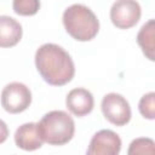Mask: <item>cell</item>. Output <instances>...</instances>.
<instances>
[{
	"instance_id": "cell-8",
	"label": "cell",
	"mask_w": 155,
	"mask_h": 155,
	"mask_svg": "<svg viewBox=\"0 0 155 155\" xmlns=\"http://www.w3.org/2000/svg\"><path fill=\"white\" fill-rule=\"evenodd\" d=\"M65 104L71 114H74L78 117H81L92 111L94 105V99L88 90L78 87L71 90L67 94Z\"/></svg>"
},
{
	"instance_id": "cell-7",
	"label": "cell",
	"mask_w": 155,
	"mask_h": 155,
	"mask_svg": "<svg viewBox=\"0 0 155 155\" xmlns=\"http://www.w3.org/2000/svg\"><path fill=\"white\" fill-rule=\"evenodd\" d=\"M121 150V139L111 130H101L93 134L87 154L88 155H117Z\"/></svg>"
},
{
	"instance_id": "cell-15",
	"label": "cell",
	"mask_w": 155,
	"mask_h": 155,
	"mask_svg": "<svg viewBox=\"0 0 155 155\" xmlns=\"http://www.w3.org/2000/svg\"><path fill=\"white\" fill-rule=\"evenodd\" d=\"M7 137H8V127L2 120H0V144L4 143L7 139Z\"/></svg>"
},
{
	"instance_id": "cell-9",
	"label": "cell",
	"mask_w": 155,
	"mask_h": 155,
	"mask_svg": "<svg viewBox=\"0 0 155 155\" xmlns=\"http://www.w3.org/2000/svg\"><path fill=\"white\" fill-rule=\"evenodd\" d=\"M15 143L18 148L33 151L36 149H40L42 147V138L38 128V124L28 122L19 126L15 133Z\"/></svg>"
},
{
	"instance_id": "cell-13",
	"label": "cell",
	"mask_w": 155,
	"mask_h": 155,
	"mask_svg": "<svg viewBox=\"0 0 155 155\" xmlns=\"http://www.w3.org/2000/svg\"><path fill=\"white\" fill-rule=\"evenodd\" d=\"M154 140L150 138H137L132 140L128 148V155H136V154H154Z\"/></svg>"
},
{
	"instance_id": "cell-5",
	"label": "cell",
	"mask_w": 155,
	"mask_h": 155,
	"mask_svg": "<svg viewBox=\"0 0 155 155\" xmlns=\"http://www.w3.org/2000/svg\"><path fill=\"white\" fill-rule=\"evenodd\" d=\"M104 117L115 126H125L131 120V108L126 98L119 93H108L102 99Z\"/></svg>"
},
{
	"instance_id": "cell-10",
	"label": "cell",
	"mask_w": 155,
	"mask_h": 155,
	"mask_svg": "<svg viewBox=\"0 0 155 155\" xmlns=\"http://www.w3.org/2000/svg\"><path fill=\"white\" fill-rule=\"evenodd\" d=\"M22 25L10 16H0V47L16 46L22 39Z\"/></svg>"
},
{
	"instance_id": "cell-1",
	"label": "cell",
	"mask_w": 155,
	"mask_h": 155,
	"mask_svg": "<svg viewBox=\"0 0 155 155\" xmlns=\"http://www.w3.org/2000/svg\"><path fill=\"white\" fill-rule=\"evenodd\" d=\"M35 65L41 78L52 86H63L75 74L70 54L56 44H44L35 53Z\"/></svg>"
},
{
	"instance_id": "cell-2",
	"label": "cell",
	"mask_w": 155,
	"mask_h": 155,
	"mask_svg": "<svg viewBox=\"0 0 155 155\" xmlns=\"http://www.w3.org/2000/svg\"><path fill=\"white\" fill-rule=\"evenodd\" d=\"M63 24L67 33L78 41H90L99 30L97 16L81 4H74L64 11Z\"/></svg>"
},
{
	"instance_id": "cell-4",
	"label": "cell",
	"mask_w": 155,
	"mask_h": 155,
	"mask_svg": "<svg viewBox=\"0 0 155 155\" xmlns=\"http://www.w3.org/2000/svg\"><path fill=\"white\" fill-rule=\"evenodd\" d=\"M31 103V92L22 82H10L1 92V105L10 114L24 111Z\"/></svg>"
},
{
	"instance_id": "cell-3",
	"label": "cell",
	"mask_w": 155,
	"mask_h": 155,
	"mask_svg": "<svg viewBox=\"0 0 155 155\" xmlns=\"http://www.w3.org/2000/svg\"><path fill=\"white\" fill-rule=\"evenodd\" d=\"M38 128L44 142L50 145H64L71 140L75 133V124L71 116L63 110H52L38 122Z\"/></svg>"
},
{
	"instance_id": "cell-11",
	"label": "cell",
	"mask_w": 155,
	"mask_h": 155,
	"mask_svg": "<svg viewBox=\"0 0 155 155\" xmlns=\"http://www.w3.org/2000/svg\"><path fill=\"white\" fill-rule=\"evenodd\" d=\"M137 42L140 46L145 57L150 61H154L155 59V56H154V51H155V21L154 19H149L145 24H143V27L138 31Z\"/></svg>"
},
{
	"instance_id": "cell-12",
	"label": "cell",
	"mask_w": 155,
	"mask_h": 155,
	"mask_svg": "<svg viewBox=\"0 0 155 155\" xmlns=\"http://www.w3.org/2000/svg\"><path fill=\"white\" fill-rule=\"evenodd\" d=\"M12 7L19 16H34L40 8V0H13Z\"/></svg>"
},
{
	"instance_id": "cell-14",
	"label": "cell",
	"mask_w": 155,
	"mask_h": 155,
	"mask_svg": "<svg viewBox=\"0 0 155 155\" xmlns=\"http://www.w3.org/2000/svg\"><path fill=\"white\" fill-rule=\"evenodd\" d=\"M138 109L143 117L154 120V117H155V93L149 92V93L144 94L139 101Z\"/></svg>"
},
{
	"instance_id": "cell-6",
	"label": "cell",
	"mask_w": 155,
	"mask_h": 155,
	"mask_svg": "<svg viewBox=\"0 0 155 155\" xmlns=\"http://www.w3.org/2000/svg\"><path fill=\"white\" fill-rule=\"evenodd\" d=\"M140 5L136 0H116L110 8L111 23L119 29H130L140 19Z\"/></svg>"
}]
</instances>
